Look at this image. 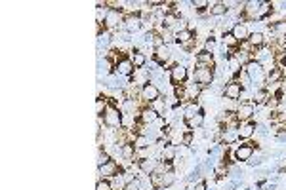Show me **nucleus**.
Here are the masks:
<instances>
[{
  "mask_svg": "<svg viewBox=\"0 0 286 190\" xmlns=\"http://www.w3.org/2000/svg\"><path fill=\"white\" fill-rule=\"evenodd\" d=\"M158 160H164V162H168V164H174V162L177 160V147H176L174 143H168V145L160 151Z\"/></svg>",
  "mask_w": 286,
  "mask_h": 190,
  "instance_id": "nucleus-20",
  "label": "nucleus"
},
{
  "mask_svg": "<svg viewBox=\"0 0 286 190\" xmlns=\"http://www.w3.org/2000/svg\"><path fill=\"white\" fill-rule=\"evenodd\" d=\"M244 92V88H242V84L239 82V80H235V78H231L225 82V86H223V97L227 99V101H239L241 103V95Z\"/></svg>",
  "mask_w": 286,
  "mask_h": 190,
  "instance_id": "nucleus-7",
  "label": "nucleus"
},
{
  "mask_svg": "<svg viewBox=\"0 0 286 190\" xmlns=\"http://www.w3.org/2000/svg\"><path fill=\"white\" fill-rule=\"evenodd\" d=\"M124 31L126 33H137L141 27H143V18H141V14L139 12H130V14H126V18H124Z\"/></svg>",
  "mask_w": 286,
  "mask_h": 190,
  "instance_id": "nucleus-10",
  "label": "nucleus"
},
{
  "mask_svg": "<svg viewBox=\"0 0 286 190\" xmlns=\"http://www.w3.org/2000/svg\"><path fill=\"white\" fill-rule=\"evenodd\" d=\"M198 113H202V107L198 101H189L185 107H183V120H189L193 116H197Z\"/></svg>",
  "mask_w": 286,
  "mask_h": 190,
  "instance_id": "nucleus-24",
  "label": "nucleus"
},
{
  "mask_svg": "<svg viewBox=\"0 0 286 190\" xmlns=\"http://www.w3.org/2000/svg\"><path fill=\"white\" fill-rule=\"evenodd\" d=\"M185 122V128L189 130V132H195V130H200V128H204V124H206V116H204V111L202 113H198L197 116H193L189 120H183Z\"/></svg>",
  "mask_w": 286,
  "mask_h": 190,
  "instance_id": "nucleus-21",
  "label": "nucleus"
},
{
  "mask_svg": "<svg viewBox=\"0 0 286 190\" xmlns=\"http://www.w3.org/2000/svg\"><path fill=\"white\" fill-rule=\"evenodd\" d=\"M239 141H250L254 135H256V122L250 120V122H242L239 126Z\"/></svg>",
  "mask_w": 286,
  "mask_h": 190,
  "instance_id": "nucleus-17",
  "label": "nucleus"
},
{
  "mask_svg": "<svg viewBox=\"0 0 286 190\" xmlns=\"http://www.w3.org/2000/svg\"><path fill=\"white\" fill-rule=\"evenodd\" d=\"M193 80H195L198 86H202L204 90H206V88H212L214 82H216V71H214V69H206V67H197L195 73H193Z\"/></svg>",
  "mask_w": 286,
  "mask_h": 190,
  "instance_id": "nucleus-5",
  "label": "nucleus"
},
{
  "mask_svg": "<svg viewBox=\"0 0 286 190\" xmlns=\"http://www.w3.org/2000/svg\"><path fill=\"white\" fill-rule=\"evenodd\" d=\"M248 44H250V48L254 50V54H256L258 50L265 48L267 38H265V35H264L262 31H252V33H250V38H248Z\"/></svg>",
  "mask_w": 286,
  "mask_h": 190,
  "instance_id": "nucleus-16",
  "label": "nucleus"
},
{
  "mask_svg": "<svg viewBox=\"0 0 286 190\" xmlns=\"http://www.w3.org/2000/svg\"><path fill=\"white\" fill-rule=\"evenodd\" d=\"M262 162H264V158H262V156H256V158L252 156V158L248 160V166H260Z\"/></svg>",
  "mask_w": 286,
  "mask_h": 190,
  "instance_id": "nucleus-39",
  "label": "nucleus"
},
{
  "mask_svg": "<svg viewBox=\"0 0 286 190\" xmlns=\"http://www.w3.org/2000/svg\"><path fill=\"white\" fill-rule=\"evenodd\" d=\"M111 160H113V158H111V154H109L107 151H103V149H99V151H97V168H99V166L109 164Z\"/></svg>",
  "mask_w": 286,
  "mask_h": 190,
  "instance_id": "nucleus-31",
  "label": "nucleus"
},
{
  "mask_svg": "<svg viewBox=\"0 0 286 190\" xmlns=\"http://www.w3.org/2000/svg\"><path fill=\"white\" fill-rule=\"evenodd\" d=\"M133 73H135V69H133L130 56H122L118 59H114V75L116 76H132Z\"/></svg>",
  "mask_w": 286,
  "mask_h": 190,
  "instance_id": "nucleus-9",
  "label": "nucleus"
},
{
  "mask_svg": "<svg viewBox=\"0 0 286 190\" xmlns=\"http://www.w3.org/2000/svg\"><path fill=\"white\" fill-rule=\"evenodd\" d=\"M168 76H170V82L174 86L187 84L189 82V69L185 63H174L168 69Z\"/></svg>",
  "mask_w": 286,
  "mask_h": 190,
  "instance_id": "nucleus-4",
  "label": "nucleus"
},
{
  "mask_svg": "<svg viewBox=\"0 0 286 190\" xmlns=\"http://www.w3.org/2000/svg\"><path fill=\"white\" fill-rule=\"evenodd\" d=\"M174 183H176V170L166 171V173L162 175V190L170 189Z\"/></svg>",
  "mask_w": 286,
  "mask_h": 190,
  "instance_id": "nucleus-28",
  "label": "nucleus"
},
{
  "mask_svg": "<svg viewBox=\"0 0 286 190\" xmlns=\"http://www.w3.org/2000/svg\"><path fill=\"white\" fill-rule=\"evenodd\" d=\"M193 190H208V185H206V181H198V183H195Z\"/></svg>",
  "mask_w": 286,
  "mask_h": 190,
  "instance_id": "nucleus-40",
  "label": "nucleus"
},
{
  "mask_svg": "<svg viewBox=\"0 0 286 190\" xmlns=\"http://www.w3.org/2000/svg\"><path fill=\"white\" fill-rule=\"evenodd\" d=\"M149 107H151L153 111L158 114V116H164V111H166V99H164V97H160V99L153 101Z\"/></svg>",
  "mask_w": 286,
  "mask_h": 190,
  "instance_id": "nucleus-27",
  "label": "nucleus"
},
{
  "mask_svg": "<svg viewBox=\"0 0 286 190\" xmlns=\"http://www.w3.org/2000/svg\"><path fill=\"white\" fill-rule=\"evenodd\" d=\"M109 44H111V33L103 29V33H99V35H97V46H99V48H101V46H103V48H107Z\"/></svg>",
  "mask_w": 286,
  "mask_h": 190,
  "instance_id": "nucleus-30",
  "label": "nucleus"
},
{
  "mask_svg": "<svg viewBox=\"0 0 286 190\" xmlns=\"http://www.w3.org/2000/svg\"><path fill=\"white\" fill-rule=\"evenodd\" d=\"M130 59H132L135 71L137 69H145V65H147V56L143 52H139V50H133L132 54H130Z\"/></svg>",
  "mask_w": 286,
  "mask_h": 190,
  "instance_id": "nucleus-25",
  "label": "nucleus"
},
{
  "mask_svg": "<svg viewBox=\"0 0 286 190\" xmlns=\"http://www.w3.org/2000/svg\"><path fill=\"white\" fill-rule=\"evenodd\" d=\"M256 145H258V143H252V141H244L242 145H237L235 151H233L235 160H237L239 164H248V160L256 154Z\"/></svg>",
  "mask_w": 286,
  "mask_h": 190,
  "instance_id": "nucleus-6",
  "label": "nucleus"
},
{
  "mask_svg": "<svg viewBox=\"0 0 286 190\" xmlns=\"http://www.w3.org/2000/svg\"><path fill=\"white\" fill-rule=\"evenodd\" d=\"M124 190H143V187H141V179L137 177V179L132 181V183H126Z\"/></svg>",
  "mask_w": 286,
  "mask_h": 190,
  "instance_id": "nucleus-34",
  "label": "nucleus"
},
{
  "mask_svg": "<svg viewBox=\"0 0 286 190\" xmlns=\"http://www.w3.org/2000/svg\"><path fill=\"white\" fill-rule=\"evenodd\" d=\"M156 162H158V158H147V160H139L135 166L139 168V175L137 177H143V175H151L154 168H156Z\"/></svg>",
  "mask_w": 286,
  "mask_h": 190,
  "instance_id": "nucleus-18",
  "label": "nucleus"
},
{
  "mask_svg": "<svg viewBox=\"0 0 286 190\" xmlns=\"http://www.w3.org/2000/svg\"><path fill=\"white\" fill-rule=\"evenodd\" d=\"M193 133H195V132H189V130H185L183 137H181V145H185V147H191V145H193Z\"/></svg>",
  "mask_w": 286,
  "mask_h": 190,
  "instance_id": "nucleus-35",
  "label": "nucleus"
},
{
  "mask_svg": "<svg viewBox=\"0 0 286 190\" xmlns=\"http://www.w3.org/2000/svg\"><path fill=\"white\" fill-rule=\"evenodd\" d=\"M254 114H256V107H254V103L250 101V103H239V107H237V120L242 124V122H250L252 118H254Z\"/></svg>",
  "mask_w": 286,
  "mask_h": 190,
  "instance_id": "nucleus-12",
  "label": "nucleus"
},
{
  "mask_svg": "<svg viewBox=\"0 0 286 190\" xmlns=\"http://www.w3.org/2000/svg\"><path fill=\"white\" fill-rule=\"evenodd\" d=\"M204 50L210 52V54H216V38H208L204 42Z\"/></svg>",
  "mask_w": 286,
  "mask_h": 190,
  "instance_id": "nucleus-36",
  "label": "nucleus"
},
{
  "mask_svg": "<svg viewBox=\"0 0 286 190\" xmlns=\"http://www.w3.org/2000/svg\"><path fill=\"white\" fill-rule=\"evenodd\" d=\"M109 181H111V187H113V190H124V187H126V179H124V173H118L116 177L109 179Z\"/></svg>",
  "mask_w": 286,
  "mask_h": 190,
  "instance_id": "nucleus-29",
  "label": "nucleus"
},
{
  "mask_svg": "<svg viewBox=\"0 0 286 190\" xmlns=\"http://www.w3.org/2000/svg\"><path fill=\"white\" fill-rule=\"evenodd\" d=\"M162 97V92H160V88L156 86V84H145L141 90H139V99L143 101V105H151L153 101H156V99H160Z\"/></svg>",
  "mask_w": 286,
  "mask_h": 190,
  "instance_id": "nucleus-8",
  "label": "nucleus"
},
{
  "mask_svg": "<svg viewBox=\"0 0 286 190\" xmlns=\"http://www.w3.org/2000/svg\"><path fill=\"white\" fill-rule=\"evenodd\" d=\"M277 141H279V143H286V130L277 133Z\"/></svg>",
  "mask_w": 286,
  "mask_h": 190,
  "instance_id": "nucleus-41",
  "label": "nucleus"
},
{
  "mask_svg": "<svg viewBox=\"0 0 286 190\" xmlns=\"http://www.w3.org/2000/svg\"><path fill=\"white\" fill-rule=\"evenodd\" d=\"M124 14H122V8H109L105 18H103V29L109 31V33H114L118 31V27L124 25Z\"/></svg>",
  "mask_w": 286,
  "mask_h": 190,
  "instance_id": "nucleus-2",
  "label": "nucleus"
},
{
  "mask_svg": "<svg viewBox=\"0 0 286 190\" xmlns=\"http://www.w3.org/2000/svg\"><path fill=\"white\" fill-rule=\"evenodd\" d=\"M103 126L109 130H120L122 128V111L116 105H107L105 113L101 116Z\"/></svg>",
  "mask_w": 286,
  "mask_h": 190,
  "instance_id": "nucleus-3",
  "label": "nucleus"
},
{
  "mask_svg": "<svg viewBox=\"0 0 286 190\" xmlns=\"http://www.w3.org/2000/svg\"><path fill=\"white\" fill-rule=\"evenodd\" d=\"M242 71L246 73V76L250 78V84L254 90H265L267 88V69L258 63L256 59H252L250 63H246L242 67Z\"/></svg>",
  "mask_w": 286,
  "mask_h": 190,
  "instance_id": "nucleus-1",
  "label": "nucleus"
},
{
  "mask_svg": "<svg viewBox=\"0 0 286 190\" xmlns=\"http://www.w3.org/2000/svg\"><path fill=\"white\" fill-rule=\"evenodd\" d=\"M105 109H107V99H105V97H99V99L95 101V116L101 118L103 113H105Z\"/></svg>",
  "mask_w": 286,
  "mask_h": 190,
  "instance_id": "nucleus-32",
  "label": "nucleus"
},
{
  "mask_svg": "<svg viewBox=\"0 0 286 190\" xmlns=\"http://www.w3.org/2000/svg\"><path fill=\"white\" fill-rule=\"evenodd\" d=\"M172 57H174V54H172L170 46H160V48H156V50H153V59L156 61V65H160V67H168V65H172Z\"/></svg>",
  "mask_w": 286,
  "mask_h": 190,
  "instance_id": "nucleus-11",
  "label": "nucleus"
},
{
  "mask_svg": "<svg viewBox=\"0 0 286 190\" xmlns=\"http://www.w3.org/2000/svg\"><path fill=\"white\" fill-rule=\"evenodd\" d=\"M220 38H221V46H223V48H229V50H237V48H239V42H237L235 37L231 35V31H223Z\"/></svg>",
  "mask_w": 286,
  "mask_h": 190,
  "instance_id": "nucleus-26",
  "label": "nucleus"
},
{
  "mask_svg": "<svg viewBox=\"0 0 286 190\" xmlns=\"http://www.w3.org/2000/svg\"><path fill=\"white\" fill-rule=\"evenodd\" d=\"M229 8L225 6V2H208V14L212 18H223L227 16Z\"/></svg>",
  "mask_w": 286,
  "mask_h": 190,
  "instance_id": "nucleus-22",
  "label": "nucleus"
},
{
  "mask_svg": "<svg viewBox=\"0 0 286 190\" xmlns=\"http://www.w3.org/2000/svg\"><path fill=\"white\" fill-rule=\"evenodd\" d=\"M195 63H197V67H206V69H214L216 71V57H214V54L206 52V50L197 52Z\"/></svg>",
  "mask_w": 286,
  "mask_h": 190,
  "instance_id": "nucleus-15",
  "label": "nucleus"
},
{
  "mask_svg": "<svg viewBox=\"0 0 286 190\" xmlns=\"http://www.w3.org/2000/svg\"><path fill=\"white\" fill-rule=\"evenodd\" d=\"M95 190H113V187H111V181H109V179H97V183H95Z\"/></svg>",
  "mask_w": 286,
  "mask_h": 190,
  "instance_id": "nucleus-33",
  "label": "nucleus"
},
{
  "mask_svg": "<svg viewBox=\"0 0 286 190\" xmlns=\"http://www.w3.org/2000/svg\"><path fill=\"white\" fill-rule=\"evenodd\" d=\"M250 29H248L246 23H242V21H237V23H233V27H231V35L235 37V40L239 42V44H242V42H248V38H250Z\"/></svg>",
  "mask_w": 286,
  "mask_h": 190,
  "instance_id": "nucleus-13",
  "label": "nucleus"
},
{
  "mask_svg": "<svg viewBox=\"0 0 286 190\" xmlns=\"http://www.w3.org/2000/svg\"><path fill=\"white\" fill-rule=\"evenodd\" d=\"M151 82V73L147 69H137L135 73L132 75V84L133 86H139V90Z\"/></svg>",
  "mask_w": 286,
  "mask_h": 190,
  "instance_id": "nucleus-19",
  "label": "nucleus"
},
{
  "mask_svg": "<svg viewBox=\"0 0 286 190\" xmlns=\"http://www.w3.org/2000/svg\"><path fill=\"white\" fill-rule=\"evenodd\" d=\"M275 61H277V65H279V67H281V69L285 71V69H286V52L279 54V56L275 57Z\"/></svg>",
  "mask_w": 286,
  "mask_h": 190,
  "instance_id": "nucleus-37",
  "label": "nucleus"
},
{
  "mask_svg": "<svg viewBox=\"0 0 286 190\" xmlns=\"http://www.w3.org/2000/svg\"><path fill=\"white\" fill-rule=\"evenodd\" d=\"M256 133L267 135V133H269V126H267V124H256Z\"/></svg>",
  "mask_w": 286,
  "mask_h": 190,
  "instance_id": "nucleus-38",
  "label": "nucleus"
},
{
  "mask_svg": "<svg viewBox=\"0 0 286 190\" xmlns=\"http://www.w3.org/2000/svg\"><path fill=\"white\" fill-rule=\"evenodd\" d=\"M133 147H135V151H141V149H149L153 143L151 137H147L145 133H135V137H133Z\"/></svg>",
  "mask_w": 286,
  "mask_h": 190,
  "instance_id": "nucleus-23",
  "label": "nucleus"
},
{
  "mask_svg": "<svg viewBox=\"0 0 286 190\" xmlns=\"http://www.w3.org/2000/svg\"><path fill=\"white\" fill-rule=\"evenodd\" d=\"M118 173H122V171H120V166H118V162H116V160H111L109 164H105V166H99V168H97V175H99V179H113V177H116Z\"/></svg>",
  "mask_w": 286,
  "mask_h": 190,
  "instance_id": "nucleus-14",
  "label": "nucleus"
}]
</instances>
